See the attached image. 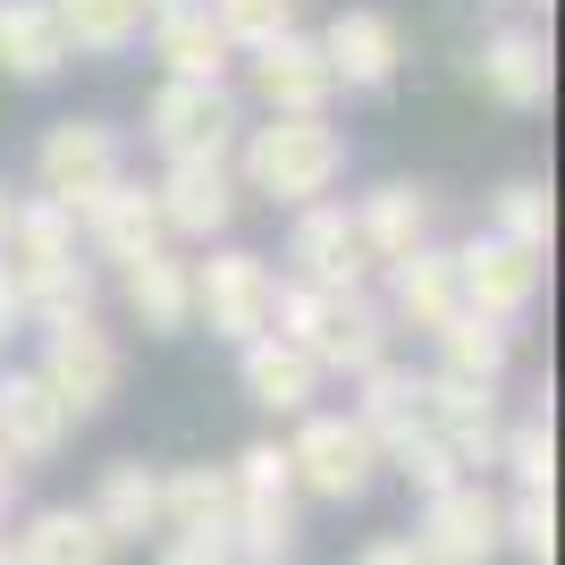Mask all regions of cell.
<instances>
[{
	"mask_svg": "<svg viewBox=\"0 0 565 565\" xmlns=\"http://www.w3.org/2000/svg\"><path fill=\"white\" fill-rule=\"evenodd\" d=\"M0 270L18 287L25 321H43V330L51 321H85V312L102 305V279H94V262H85V245H76V220L60 212V203H43V194H18Z\"/></svg>",
	"mask_w": 565,
	"mask_h": 565,
	"instance_id": "6da1fadb",
	"label": "cell"
},
{
	"mask_svg": "<svg viewBox=\"0 0 565 565\" xmlns=\"http://www.w3.org/2000/svg\"><path fill=\"white\" fill-rule=\"evenodd\" d=\"M354 143L338 118H262V127H245L236 136V186L262 194V203H287V212H305V203H321V194L347 178Z\"/></svg>",
	"mask_w": 565,
	"mask_h": 565,
	"instance_id": "7a4b0ae2",
	"label": "cell"
},
{
	"mask_svg": "<svg viewBox=\"0 0 565 565\" xmlns=\"http://www.w3.org/2000/svg\"><path fill=\"white\" fill-rule=\"evenodd\" d=\"M270 330H279L287 347H305L321 380H363L372 363H388V338H397L372 287H363V296H312V287H296V279H279Z\"/></svg>",
	"mask_w": 565,
	"mask_h": 565,
	"instance_id": "3957f363",
	"label": "cell"
},
{
	"mask_svg": "<svg viewBox=\"0 0 565 565\" xmlns=\"http://www.w3.org/2000/svg\"><path fill=\"white\" fill-rule=\"evenodd\" d=\"M118 178H127V136H118L110 118H51L43 127V143H34V186H43V203L85 220Z\"/></svg>",
	"mask_w": 565,
	"mask_h": 565,
	"instance_id": "277c9868",
	"label": "cell"
},
{
	"mask_svg": "<svg viewBox=\"0 0 565 565\" xmlns=\"http://www.w3.org/2000/svg\"><path fill=\"white\" fill-rule=\"evenodd\" d=\"M270 305H279L270 254H254V245H203V262H194V321L203 330L245 347V338L270 330Z\"/></svg>",
	"mask_w": 565,
	"mask_h": 565,
	"instance_id": "5b68a950",
	"label": "cell"
},
{
	"mask_svg": "<svg viewBox=\"0 0 565 565\" xmlns=\"http://www.w3.org/2000/svg\"><path fill=\"white\" fill-rule=\"evenodd\" d=\"M143 136L161 143V161H236L245 110H236L228 85H186V76H161V85H152V102H143Z\"/></svg>",
	"mask_w": 565,
	"mask_h": 565,
	"instance_id": "8992f818",
	"label": "cell"
},
{
	"mask_svg": "<svg viewBox=\"0 0 565 565\" xmlns=\"http://www.w3.org/2000/svg\"><path fill=\"white\" fill-rule=\"evenodd\" d=\"M34 380L60 397V414H68V423H94L102 405L118 397V380H127V354H118V338L102 330L94 312H85V321H51Z\"/></svg>",
	"mask_w": 565,
	"mask_h": 565,
	"instance_id": "52a82bcc",
	"label": "cell"
},
{
	"mask_svg": "<svg viewBox=\"0 0 565 565\" xmlns=\"http://www.w3.org/2000/svg\"><path fill=\"white\" fill-rule=\"evenodd\" d=\"M287 472H296V490L330 498V507H354V498L380 481V439L354 423V414H296Z\"/></svg>",
	"mask_w": 565,
	"mask_h": 565,
	"instance_id": "ba28073f",
	"label": "cell"
},
{
	"mask_svg": "<svg viewBox=\"0 0 565 565\" xmlns=\"http://www.w3.org/2000/svg\"><path fill=\"white\" fill-rule=\"evenodd\" d=\"M456 254V296H465V312H481V321H498V330H515L523 312L541 305L548 287V254H532V245H507V236H465V245H448Z\"/></svg>",
	"mask_w": 565,
	"mask_h": 565,
	"instance_id": "9c48e42d",
	"label": "cell"
},
{
	"mask_svg": "<svg viewBox=\"0 0 565 565\" xmlns=\"http://www.w3.org/2000/svg\"><path fill=\"white\" fill-rule=\"evenodd\" d=\"M287 262H296V287H312V296H363V287H372V254H363L354 212L338 203V194H321V203L296 212Z\"/></svg>",
	"mask_w": 565,
	"mask_h": 565,
	"instance_id": "30bf717a",
	"label": "cell"
},
{
	"mask_svg": "<svg viewBox=\"0 0 565 565\" xmlns=\"http://www.w3.org/2000/svg\"><path fill=\"white\" fill-rule=\"evenodd\" d=\"M236 203H245V186H236L228 161H169L161 178H152L161 236H178V245H220V236L236 228Z\"/></svg>",
	"mask_w": 565,
	"mask_h": 565,
	"instance_id": "8fae6325",
	"label": "cell"
},
{
	"mask_svg": "<svg viewBox=\"0 0 565 565\" xmlns=\"http://www.w3.org/2000/svg\"><path fill=\"white\" fill-rule=\"evenodd\" d=\"M245 85H254L262 118H330V60H321V43H312L305 25L296 34H279V43L245 51Z\"/></svg>",
	"mask_w": 565,
	"mask_h": 565,
	"instance_id": "7c38bea8",
	"label": "cell"
},
{
	"mask_svg": "<svg viewBox=\"0 0 565 565\" xmlns=\"http://www.w3.org/2000/svg\"><path fill=\"white\" fill-rule=\"evenodd\" d=\"M321 60H330V85H347V94H388L405 68V34L388 9H338L321 34Z\"/></svg>",
	"mask_w": 565,
	"mask_h": 565,
	"instance_id": "4fadbf2b",
	"label": "cell"
},
{
	"mask_svg": "<svg viewBox=\"0 0 565 565\" xmlns=\"http://www.w3.org/2000/svg\"><path fill=\"white\" fill-rule=\"evenodd\" d=\"M414 548L430 565H490L498 548V498L481 481H448L439 498H423V523H414Z\"/></svg>",
	"mask_w": 565,
	"mask_h": 565,
	"instance_id": "5bb4252c",
	"label": "cell"
},
{
	"mask_svg": "<svg viewBox=\"0 0 565 565\" xmlns=\"http://www.w3.org/2000/svg\"><path fill=\"white\" fill-rule=\"evenodd\" d=\"M354 212V236H363V254H372V270H388V262L423 254V245H439V194L414 186V178H380L363 203H347Z\"/></svg>",
	"mask_w": 565,
	"mask_h": 565,
	"instance_id": "9a60e30c",
	"label": "cell"
},
{
	"mask_svg": "<svg viewBox=\"0 0 565 565\" xmlns=\"http://www.w3.org/2000/svg\"><path fill=\"white\" fill-rule=\"evenodd\" d=\"M380 312H388V330H423L439 338L465 312V296H456V254L448 245H423V254H405L380 270Z\"/></svg>",
	"mask_w": 565,
	"mask_h": 565,
	"instance_id": "2e32d148",
	"label": "cell"
},
{
	"mask_svg": "<svg viewBox=\"0 0 565 565\" xmlns=\"http://www.w3.org/2000/svg\"><path fill=\"white\" fill-rule=\"evenodd\" d=\"M472 76H481V94H490L498 110H548V85H557L548 34H541V25H523V18H507L490 43H481Z\"/></svg>",
	"mask_w": 565,
	"mask_h": 565,
	"instance_id": "e0dca14e",
	"label": "cell"
},
{
	"mask_svg": "<svg viewBox=\"0 0 565 565\" xmlns=\"http://www.w3.org/2000/svg\"><path fill=\"white\" fill-rule=\"evenodd\" d=\"M118 296H127L143 338H186L194 330V262L178 254V245L127 262V270H118Z\"/></svg>",
	"mask_w": 565,
	"mask_h": 565,
	"instance_id": "ac0fdd59",
	"label": "cell"
},
{
	"mask_svg": "<svg viewBox=\"0 0 565 565\" xmlns=\"http://www.w3.org/2000/svg\"><path fill=\"white\" fill-rule=\"evenodd\" d=\"M76 245H85V254H102V262H118V270H127V262H143V254H161L169 236H161V212H152V186L118 178L94 212L76 220Z\"/></svg>",
	"mask_w": 565,
	"mask_h": 565,
	"instance_id": "d6986e66",
	"label": "cell"
},
{
	"mask_svg": "<svg viewBox=\"0 0 565 565\" xmlns=\"http://www.w3.org/2000/svg\"><path fill=\"white\" fill-rule=\"evenodd\" d=\"M236 380H245V397L262 405V414H312V397H321V372H312L305 347H287L279 330H262L236 347Z\"/></svg>",
	"mask_w": 565,
	"mask_h": 565,
	"instance_id": "ffe728a7",
	"label": "cell"
},
{
	"mask_svg": "<svg viewBox=\"0 0 565 565\" xmlns=\"http://www.w3.org/2000/svg\"><path fill=\"white\" fill-rule=\"evenodd\" d=\"M161 532H178V541H228V532H236V481H228V465H178V472H161Z\"/></svg>",
	"mask_w": 565,
	"mask_h": 565,
	"instance_id": "44dd1931",
	"label": "cell"
},
{
	"mask_svg": "<svg viewBox=\"0 0 565 565\" xmlns=\"http://www.w3.org/2000/svg\"><path fill=\"white\" fill-rule=\"evenodd\" d=\"M60 439H68L60 397L34 372H0V456L25 472V465H43V456H60Z\"/></svg>",
	"mask_w": 565,
	"mask_h": 565,
	"instance_id": "7402d4cb",
	"label": "cell"
},
{
	"mask_svg": "<svg viewBox=\"0 0 565 565\" xmlns=\"http://www.w3.org/2000/svg\"><path fill=\"white\" fill-rule=\"evenodd\" d=\"M60 68H68V43H60L51 0H0V76L9 85H51Z\"/></svg>",
	"mask_w": 565,
	"mask_h": 565,
	"instance_id": "603a6c76",
	"label": "cell"
},
{
	"mask_svg": "<svg viewBox=\"0 0 565 565\" xmlns=\"http://www.w3.org/2000/svg\"><path fill=\"white\" fill-rule=\"evenodd\" d=\"M85 515L110 532V548H118V541H152V532H161V472L143 465V456L102 465V490H94V507H85Z\"/></svg>",
	"mask_w": 565,
	"mask_h": 565,
	"instance_id": "cb8c5ba5",
	"label": "cell"
},
{
	"mask_svg": "<svg viewBox=\"0 0 565 565\" xmlns=\"http://www.w3.org/2000/svg\"><path fill=\"white\" fill-rule=\"evenodd\" d=\"M152 60L186 85H228L236 43L212 25V9H169V18H152Z\"/></svg>",
	"mask_w": 565,
	"mask_h": 565,
	"instance_id": "d4e9b609",
	"label": "cell"
},
{
	"mask_svg": "<svg viewBox=\"0 0 565 565\" xmlns=\"http://www.w3.org/2000/svg\"><path fill=\"white\" fill-rule=\"evenodd\" d=\"M51 18H60V43L94 51V60H118V51H136L152 34V0H51Z\"/></svg>",
	"mask_w": 565,
	"mask_h": 565,
	"instance_id": "484cf974",
	"label": "cell"
},
{
	"mask_svg": "<svg viewBox=\"0 0 565 565\" xmlns=\"http://www.w3.org/2000/svg\"><path fill=\"white\" fill-rule=\"evenodd\" d=\"M347 414L372 430L380 448L405 439V430H423V372H414V363H372V372L354 380V405H347Z\"/></svg>",
	"mask_w": 565,
	"mask_h": 565,
	"instance_id": "4316f807",
	"label": "cell"
},
{
	"mask_svg": "<svg viewBox=\"0 0 565 565\" xmlns=\"http://www.w3.org/2000/svg\"><path fill=\"white\" fill-rule=\"evenodd\" d=\"M430 347H439V363H430L439 380L498 388V380H507V354H515V330H498V321H481V312H456V321L430 338Z\"/></svg>",
	"mask_w": 565,
	"mask_h": 565,
	"instance_id": "83f0119b",
	"label": "cell"
},
{
	"mask_svg": "<svg viewBox=\"0 0 565 565\" xmlns=\"http://www.w3.org/2000/svg\"><path fill=\"white\" fill-rule=\"evenodd\" d=\"M18 565H110V532L85 507H43L18 532Z\"/></svg>",
	"mask_w": 565,
	"mask_h": 565,
	"instance_id": "f1b7e54d",
	"label": "cell"
},
{
	"mask_svg": "<svg viewBox=\"0 0 565 565\" xmlns=\"http://www.w3.org/2000/svg\"><path fill=\"white\" fill-rule=\"evenodd\" d=\"M490 236H507V245H532V254H548V236H557V203H548L541 178H507V186L490 194Z\"/></svg>",
	"mask_w": 565,
	"mask_h": 565,
	"instance_id": "f546056e",
	"label": "cell"
},
{
	"mask_svg": "<svg viewBox=\"0 0 565 565\" xmlns=\"http://www.w3.org/2000/svg\"><path fill=\"white\" fill-rule=\"evenodd\" d=\"M498 465L515 472V490H541L557 498V423H548V405H532L507 439H498Z\"/></svg>",
	"mask_w": 565,
	"mask_h": 565,
	"instance_id": "4dcf8cb0",
	"label": "cell"
},
{
	"mask_svg": "<svg viewBox=\"0 0 565 565\" xmlns=\"http://www.w3.org/2000/svg\"><path fill=\"white\" fill-rule=\"evenodd\" d=\"M203 9H212V25L236 51H262V43H279V34L305 25V0H203Z\"/></svg>",
	"mask_w": 565,
	"mask_h": 565,
	"instance_id": "1f68e13d",
	"label": "cell"
},
{
	"mask_svg": "<svg viewBox=\"0 0 565 565\" xmlns=\"http://www.w3.org/2000/svg\"><path fill=\"white\" fill-rule=\"evenodd\" d=\"M380 465H397V472H405V481H414L423 498H439L448 481H465L439 430H405V439H388V448H380Z\"/></svg>",
	"mask_w": 565,
	"mask_h": 565,
	"instance_id": "d6a6232c",
	"label": "cell"
},
{
	"mask_svg": "<svg viewBox=\"0 0 565 565\" xmlns=\"http://www.w3.org/2000/svg\"><path fill=\"white\" fill-rule=\"evenodd\" d=\"M498 541H515L532 565H548L557 557V498L515 490V507H498Z\"/></svg>",
	"mask_w": 565,
	"mask_h": 565,
	"instance_id": "836d02e7",
	"label": "cell"
},
{
	"mask_svg": "<svg viewBox=\"0 0 565 565\" xmlns=\"http://www.w3.org/2000/svg\"><path fill=\"white\" fill-rule=\"evenodd\" d=\"M152 565H236V548L228 541H161Z\"/></svg>",
	"mask_w": 565,
	"mask_h": 565,
	"instance_id": "e575fe53",
	"label": "cell"
},
{
	"mask_svg": "<svg viewBox=\"0 0 565 565\" xmlns=\"http://www.w3.org/2000/svg\"><path fill=\"white\" fill-rule=\"evenodd\" d=\"M354 565H430V557L414 548V532H388V541H363V548H354Z\"/></svg>",
	"mask_w": 565,
	"mask_h": 565,
	"instance_id": "d590c367",
	"label": "cell"
},
{
	"mask_svg": "<svg viewBox=\"0 0 565 565\" xmlns=\"http://www.w3.org/2000/svg\"><path fill=\"white\" fill-rule=\"evenodd\" d=\"M25 330V305H18V287H9V270H0V338H18Z\"/></svg>",
	"mask_w": 565,
	"mask_h": 565,
	"instance_id": "8d00e7d4",
	"label": "cell"
},
{
	"mask_svg": "<svg viewBox=\"0 0 565 565\" xmlns=\"http://www.w3.org/2000/svg\"><path fill=\"white\" fill-rule=\"evenodd\" d=\"M9 507H18V465L0 456V523H9Z\"/></svg>",
	"mask_w": 565,
	"mask_h": 565,
	"instance_id": "74e56055",
	"label": "cell"
},
{
	"mask_svg": "<svg viewBox=\"0 0 565 565\" xmlns=\"http://www.w3.org/2000/svg\"><path fill=\"white\" fill-rule=\"evenodd\" d=\"M481 9H498V18H523V9H541V0H481Z\"/></svg>",
	"mask_w": 565,
	"mask_h": 565,
	"instance_id": "f35d334b",
	"label": "cell"
},
{
	"mask_svg": "<svg viewBox=\"0 0 565 565\" xmlns=\"http://www.w3.org/2000/svg\"><path fill=\"white\" fill-rule=\"evenodd\" d=\"M9 220H18V194L0 186V245H9Z\"/></svg>",
	"mask_w": 565,
	"mask_h": 565,
	"instance_id": "ab89813d",
	"label": "cell"
},
{
	"mask_svg": "<svg viewBox=\"0 0 565 565\" xmlns=\"http://www.w3.org/2000/svg\"><path fill=\"white\" fill-rule=\"evenodd\" d=\"M169 9H203V0H152V18H169Z\"/></svg>",
	"mask_w": 565,
	"mask_h": 565,
	"instance_id": "60d3db41",
	"label": "cell"
}]
</instances>
